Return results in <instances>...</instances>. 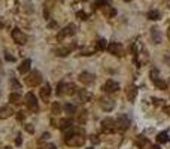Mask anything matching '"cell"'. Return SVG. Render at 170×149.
<instances>
[{"instance_id": "cell-47", "label": "cell", "mask_w": 170, "mask_h": 149, "mask_svg": "<svg viewBox=\"0 0 170 149\" xmlns=\"http://www.w3.org/2000/svg\"><path fill=\"white\" fill-rule=\"evenodd\" d=\"M125 2H130V0H125Z\"/></svg>"}, {"instance_id": "cell-20", "label": "cell", "mask_w": 170, "mask_h": 149, "mask_svg": "<svg viewBox=\"0 0 170 149\" xmlns=\"http://www.w3.org/2000/svg\"><path fill=\"white\" fill-rule=\"evenodd\" d=\"M9 102L14 103V104H21L22 102V95L20 94V93H12V94L9 95Z\"/></svg>"}, {"instance_id": "cell-34", "label": "cell", "mask_w": 170, "mask_h": 149, "mask_svg": "<svg viewBox=\"0 0 170 149\" xmlns=\"http://www.w3.org/2000/svg\"><path fill=\"white\" fill-rule=\"evenodd\" d=\"M17 119H20V121H24V119H26V112H24V110L18 112V113H17Z\"/></svg>"}, {"instance_id": "cell-10", "label": "cell", "mask_w": 170, "mask_h": 149, "mask_svg": "<svg viewBox=\"0 0 170 149\" xmlns=\"http://www.w3.org/2000/svg\"><path fill=\"white\" fill-rule=\"evenodd\" d=\"M78 79H79V82H82L84 85H90V84H93V82L95 81V76L93 73H90V72H82Z\"/></svg>"}, {"instance_id": "cell-32", "label": "cell", "mask_w": 170, "mask_h": 149, "mask_svg": "<svg viewBox=\"0 0 170 149\" xmlns=\"http://www.w3.org/2000/svg\"><path fill=\"white\" fill-rule=\"evenodd\" d=\"M39 149H57V146H55L54 143H43Z\"/></svg>"}, {"instance_id": "cell-41", "label": "cell", "mask_w": 170, "mask_h": 149, "mask_svg": "<svg viewBox=\"0 0 170 149\" xmlns=\"http://www.w3.org/2000/svg\"><path fill=\"white\" fill-rule=\"evenodd\" d=\"M154 103H155L157 106H160V104H163V100H158V99H154Z\"/></svg>"}, {"instance_id": "cell-44", "label": "cell", "mask_w": 170, "mask_h": 149, "mask_svg": "<svg viewBox=\"0 0 170 149\" xmlns=\"http://www.w3.org/2000/svg\"><path fill=\"white\" fill-rule=\"evenodd\" d=\"M151 149H160V146H158V145H154V146H151Z\"/></svg>"}, {"instance_id": "cell-33", "label": "cell", "mask_w": 170, "mask_h": 149, "mask_svg": "<svg viewBox=\"0 0 170 149\" xmlns=\"http://www.w3.org/2000/svg\"><path fill=\"white\" fill-rule=\"evenodd\" d=\"M63 88H64V82H60V84L57 85V94L58 95L63 94Z\"/></svg>"}, {"instance_id": "cell-42", "label": "cell", "mask_w": 170, "mask_h": 149, "mask_svg": "<svg viewBox=\"0 0 170 149\" xmlns=\"http://www.w3.org/2000/svg\"><path fill=\"white\" fill-rule=\"evenodd\" d=\"M91 140H93V143H99V139H97V136H91Z\"/></svg>"}, {"instance_id": "cell-16", "label": "cell", "mask_w": 170, "mask_h": 149, "mask_svg": "<svg viewBox=\"0 0 170 149\" xmlns=\"http://www.w3.org/2000/svg\"><path fill=\"white\" fill-rule=\"evenodd\" d=\"M125 93H127V99H129L130 102H134V99H136V94H137V88L134 85H130L129 88L125 89Z\"/></svg>"}, {"instance_id": "cell-27", "label": "cell", "mask_w": 170, "mask_h": 149, "mask_svg": "<svg viewBox=\"0 0 170 149\" xmlns=\"http://www.w3.org/2000/svg\"><path fill=\"white\" fill-rule=\"evenodd\" d=\"M51 112H52L54 115H58V113L61 112V106H60V103H58V102L52 103V106H51Z\"/></svg>"}, {"instance_id": "cell-2", "label": "cell", "mask_w": 170, "mask_h": 149, "mask_svg": "<svg viewBox=\"0 0 170 149\" xmlns=\"http://www.w3.org/2000/svg\"><path fill=\"white\" fill-rule=\"evenodd\" d=\"M24 82L27 84L28 87H37V85H41V82H42L41 72H37V70L28 72V73L26 74V78H24Z\"/></svg>"}, {"instance_id": "cell-17", "label": "cell", "mask_w": 170, "mask_h": 149, "mask_svg": "<svg viewBox=\"0 0 170 149\" xmlns=\"http://www.w3.org/2000/svg\"><path fill=\"white\" fill-rule=\"evenodd\" d=\"M12 109L9 108V106H3V108H0V119H6L9 116H12Z\"/></svg>"}, {"instance_id": "cell-35", "label": "cell", "mask_w": 170, "mask_h": 149, "mask_svg": "<svg viewBox=\"0 0 170 149\" xmlns=\"http://www.w3.org/2000/svg\"><path fill=\"white\" fill-rule=\"evenodd\" d=\"M151 79H152V81L158 79V70H157V69H154V70L151 72Z\"/></svg>"}, {"instance_id": "cell-22", "label": "cell", "mask_w": 170, "mask_h": 149, "mask_svg": "<svg viewBox=\"0 0 170 149\" xmlns=\"http://www.w3.org/2000/svg\"><path fill=\"white\" fill-rule=\"evenodd\" d=\"M102 11H103V14L106 15L108 18H110V17H114V15L116 14V11L114 9V7H110L109 5H104V6L102 7Z\"/></svg>"}, {"instance_id": "cell-45", "label": "cell", "mask_w": 170, "mask_h": 149, "mask_svg": "<svg viewBox=\"0 0 170 149\" xmlns=\"http://www.w3.org/2000/svg\"><path fill=\"white\" fill-rule=\"evenodd\" d=\"M167 36H169V39H170V28H169V31H167Z\"/></svg>"}, {"instance_id": "cell-19", "label": "cell", "mask_w": 170, "mask_h": 149, "mask_svg": "<svg viewBox=\"0 0 170 149\" xmlns=\"http://www.w3.org/2000/svg\"><path fill=\"white\" fill-rule=\"evenodd\" d=\"M151 36H152L154 43H161V34H160V30H158L157 27L151 28Z\"/></svg>"}, {"instance_id": "cell-8", "label": "cell", "mask_w": 170, "mask_h": 149, "mask_svg": "<svg viewBox=\"0 0 170 149\" xmlns=\"http://www.w3.org/2000/svg\"><path fill=\"white\" fill-rule=\"evenodd\" d=\"M116 124V130H119V131H125V130L130 127V118L125 115H121L118 119L115 121Z\"/></svg>"}, {"instance_id": "cell-43", "label": "cell", "mask_w": 170, "mask_h": 149, "mask_svg": "<svg viewBox=\"0 0 170 149\" xmlns=\"http://www.w3.org/2000/svg\"><path fill=\"white\" fill-rule=\"evenodd\" d=\"M49 27L52 28V27H57V22H55V21H51V22H49Z\"/></svg>"}, {"instance_id": "cell-18", "label": "cell", "mask_w": 170, "mask_h": 149, "mask_svg": "<svg viewBox=\"0 0 170 149\" xmlns=\"http://www.w3.org/2000/svg\"><path fill=\"white\" fill-rule=\"evenodd\" d=\"M39 94H41V99L42 100H48V99H49V95H51V87H49V85H43V87H42L41 88V93H39Z\"/></svg>"}, {"instance_id": "cell-12", "label": "cell", "mask_w": 170, "mask_h": 149, "mask_svg": "<svg viewBox=\"0 0 170 149\" xmlns=\"http://www.w3.org/2000/svg\"><path fill=\"white\" fill-rule=\"evenodd\" d=\"M91 97H93V95H91V93H90V91L78 88V100H79V102L87 103V102H90V100H91Z\"/></svg>"}, {"instance_id": "cell-14", "label": "cell", "mask_w": 170, "mask_h": 149, "mask_svg": "<svg viewBox=\"0 0 170 149\" xmlns=\"http://www.w3.org/2000/svg\"><path fill=\"white\" fill-rule=\"evenodd\" d=\"M63 93L66 95H73L78 93V87L75 84H64V88H63Z\"/></svg>"}, {"instance_id": "cell-11", "label": "cell", "mask_w": 170, "mask_h": 149, "mask_svg": "<svg viewBox=\"0 0 170 149\" xmlns=\"http://www.w3.org/2000/svg\"><path fill=\"white\" fill-rule=\"evenodd\" d=\"M115 106V102L112 100V99H109V97H102L100 99V108L103 110H106V112H110L112 109Z\"/></svg>"}, {"instance_id": "cell-37", "label": "cell", "mask_w": 170, "mask_h": 149, "mask_svg": "<svg viewBox=\"0 0 170 149\" xmlns=\"http://www.w3.org/2000/svg\"><path fill=\"white\" fill-rule=\"evenodd\" d=\"M15 143H17V145H18V146H20L21 143H22V139H21V136H20V134L17 136V139H15Z\"/></svg>"}, {"instance_id": "cell-25", "label": "cell", "mask_w": 170, "mask_h": 149, "mask_svg": "<svg viewBox=\"0 0 170 149\" xmlns=\"http://www.w3.org/2000/svg\"><path fill=\"white\" fill-rule=\"evenodd\" d=\"M64 112H66L67 115H75V113H76V108L73 106V104L67 103V104H64Z\"/></svg>"}, {"instance_id": "cell-13", "label": "cell", "mask_w": 170, "mask_h": 149, "mask_svg": "<svg viewBox=\"0 0 170 149\" xmlns=\"http://www.w3.org/2000/svg\"><path fill=\"white\" fill-rule=\"evenodd\" d=\"M75 48H76V45H72V46H60V48H57L54 52L58 55V57H67V55L70 54V51L75 49Z\"/></svg>"}, {"instance_id": "cell-7", "label": "cell", "mask_w": 170, "mask_h": 149, "mask_svg": "<svg viewBox=\"0 0 170 149\" xmlns=\"http://www.w3.org/2000/svg\"><path fill=\"white\" fill-rule=\"evenodd\" d=\"M12 39H14L18 45H26V43H27V36L22 33L20 28H14V30H12Z\"/></svg>"}, {"instance_id": "cell-1", "label": "cell", "mask_w": 170, "mask_h": 149, "mask_svg": "<svg viewBox=\"0 0 170 149\" xmlns=\"http://www.w3.org/2000/svg\"><path fill=\"white\" fill-rule=\"evenodd\" d=\"M64 143L67 146H72V148H78V146H82L85 143V137L82 134V131H75V130L69 128L67 134L64 136Z\"/></svg>"}, {"instance_id": "cell-29", "label": "cell", "mask_w": 170, "mask_h": 149, "mask_svg": "<svg viewBox=\"0 0 170 149\" xmlns=\"http://www.w3.org/2000/svg\"><path fill=\"white\" fill-rule=\"evenodd\" d=\"M148 18H149V20H152V21L160 20V12H158V11H155V9H154V11H149V12H148Z\"/></svg>"}, {"instance_id": "cell-4", "label": "cell", "mask_w": 170, "mask_h": 149, "mask_svg": "<svg viewBox=\"0 0 170 149\" xmlns=\"http://www.w3.org/2000/svg\"><path fill=\"white\" fill-rule=\"evenodd\" d=\"M24 103L27 104V108L32 110V112H37L39 110V106H37V100L34 97L33 93H28L26 97H24Z\"/></svg>"}, {"instance_id": "cell-39", "label": "cell", "mask_w": 170, "mask_h": 149, "mask_svg": "<svg viewBox=\"0 0 170 149\" xmlns=\"http://www.w3.org/2000/svg\"><path fill=\"white\" fill-rule=\"evenodd\" d=\"M76 15H78V17H81L82 20H87V15L84 14V12H78V14H76Z\"/></svg>"}, {"instance_id": "cell-5", "label": "cell", "mask_w": 170, "mask_h": 149, "mask_svg": "<svg viewBox=\"0 0 170 149\" xmlns=\"http://www.w3.org/2000/svg\"><path fill=\"white\" fill-rule=\"evenodd\" d=\"M116 130V124L112 118H104L102 121V131L103 133H114Z\"/></svg>"}, {"instance_id": "cell-26", "label": "cell", "mask_w": 170, "mask_h": 149, "mask_svg": "<svg viewBox=\"0 0 170 149\" xmlns=\"http://www.w3.org/2000/svg\"><path fill=\"white\" fill-rule=\"evenodd\" d=\"M58 127H60L61 130H69L70 127H72V121H70V119H61Z\"/></svg>"}, {"instance_id": "cell-15", "label": "cell", "mask_w": 170, "mask_h": 149, "mask_svg": "<svg viewBox=\"0 0 170 149\" xmlns=\"http://www.w3.org/2000/svg\"><path fill=\"white\" fill-rule=\"evenodd\" d=\"M30 66H32V60H24L20 64V67H18V72L21 74H27L30 72Z\"/></svg>"}, {"instance_id": "cell-3", "label": "cell", "mask_w": 170, "mask_h": 149, "mask_svg": "<svg viewBox=\"0 0 170 149\" xmlns=\"http://www.w3.org/2000/svg\"><path fill=\"white\" fill-rule=\"evenodd\" d=\"M75 33H76L75 24H69L67 27H64L63 30H60V33L57 34V41L61 42V41H64L66 37H69V36H73Z\"/></svg>"}, {"instance_id": "cell-23", "label": "cell", "mask_w": 170, "mask_h": 149, "mask_svg": "<svg viewBox=\"0 0 170 149\" xmlns=\"http://www.w3.org/2000/svg\"><path fill=\"white\" fill-rule=\"evenodd\" d=\"M157 142H158V143H167V142H169V134H167L166 131L160 133V134L157 136Z\"/></svg>"}, {"instance_id": "cell-48", "label": "cell", "mask_w": 170, "mask_h": 149, "mask_svg": "<svg viewBox=\"0 0 170 149\" xmlns=\"http://www.w3.org/2000/svg\"><path fill=\"white\" fill-rule=\"evenodd\" d=\"M90 149H93V148H90Z\"/></svg>"}, {"instance_id": "cell-40", "label": "cell", "mask_w": 170, "mask_h": 149, "mask_svg": "<svg viewBox=\"0 0 170 149\" xmlns=\"http://www.w3.org/2000/svg\"><path fill=\"white\" fill-rule=\"evenodd\" d=\"M49 139V133H43V136H42V140H48Z\"/></svg>"}, {"instance_id": "cell-36", "label": "cell", "mask_w": 170, "mask_h": 149, "mask_svg": "<svg viewBox=\"0 0 170 149\" xmlns=\"http://www.w3.org/2000/svg\"><path fill=\"white\" fill-rule=\"evenodd\" d=\"M26 131H27V133H30V134H33V133H34L33 125H30V124H28V125H26Z\"/></svg>"}, {"instance_id": "cell-31", "label": "cell", "mask_w": 170, "mask_h": 149, "mask_svg": "<svg viewBox=\"0 0 170 149\" xmlns=\"http://www.w3.org/2000/svg\"><path fill=\"white\" fill-rule=\"evenodd\" d=\"M11 87H12V89H15V93H17V89L20 91V88H21L20 82L17 81V79H12V81H11Z\"/></svg>"}, {"instance_id": "cell-38", "label": "cell", "mask_w": 170, "mask_h": 149, "mask_svg": "<svg viewBox=\"0 0 170 149\" xmlns=\"http://www.w3.org/2000/svg\"><path fill=\"white\" fill-rule=\"evenodd\" d=\"M5 58H6L7 61H15V58H14V57H12V55H9V54H7V52H6V54H5Z\"/></svg>"}, {"instance_id": "cell-24", "label": "cell", "mask_w": 170, "mask_h": 149, "mask_svg": "<svg viewBox=\"0 0 170 149\" xmlns=\"http://www.w3.org/2000/svg\"><path fill=\"white\" fill-rule=\"evenodd\" d=\"M154 85H155L158 89H167V82L163 81V79H155V81H154Z\"/></svg>"}, {"instance_id": "cell-46", "label": "cell", "mask_w": 170, "mask_h": 149, "mask_svg": "<svg viewBox=\"0 0 170 149\" xmlns=\"http://www.w3.org/2000/svg\"><path fill=\"white\" fill-rule=\"evenodd\" d=\"M0 70H2V61H0Z\"/></svg>"}, {"instance_id": "cell-21", "label": "cell", "mask_w": 170, "mask_h": 149, "mask_svg": "<svg viewBox=\"0 0 170 149\" xmlns=\"http://www.w3.org/2000/svg\"><path fill=\"white\" fill-rule=\"evenodd\" d=\"M136 143L140 149H146V146L149 145V140H148L146 137H143V136H139V137L136 139Z\"/></svg>"}, {"instance_id": "cell-30", "label": "cell", "mask_w": 170, "mask_h": 149, "mask_svg": "<svg viewBox=\"0 0 170 149\" xmlns=\"http://www.w3.org/2000/svg\"><path fill=\"white\" fill-rule=\"evenodd\" d=\"M85 121H87V110H81V112L78 113V122H79V124H84Z\"/></svg>"}, {"instance_id": "cell-28", "label": "cell", "mask_w": 170, "mask_h": 149, "mask_svg": "<svg viewBox=\"0 0 170 149\" xmlns=\"http://www.w3.org/2000/svg\"><path fill=\"white\" fill-rule=\"evenodd\" d=\"M106 41H104V39H99V41H97V43H95V49H97V51H103V49H106Z\"/></svg>"}, {"instance_id": "cell-9", "label": "cell", "mask_w": 170, "mask_h": 149, "mask_svg": "<svg viewBox=\"0 0 170 149\" xmlns=\"http://www.w3.org/2000/svg\"><path fill=\"white\" fill-rule=\"evenodd\" d=\"M118 89H119V84L115 82V81H112V79L106 81V84L103 85V91L108 93V94H110V93H116Z\"/></svg>"}, {"instance_id": "cell-6", "label": "cell", "mask_w": 170, "mask_h": 149, "mask_svg": "<svg viewBox=\"0 0 170 149\" xmlns=\"http://www.w3.org/2000/svg\"><path fill=\"white\" fill-rule=\"evenodd\" d=\"M108 51L112 55H116V57H123L124 55V46L121 43H118V42H112L108 46Z\"/></svg>"}]
</instances>
